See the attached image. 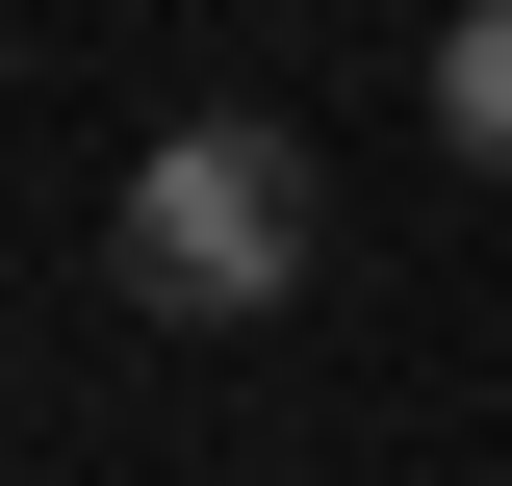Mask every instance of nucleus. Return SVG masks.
Returning <instances> with one entry per match:
<instances>
[{
	"label": "nucleus",
	"instance_id": "f257e3e1",
	"mask_svg": "<svg viewBox=\"0 0 512 486\" xmlns=\"http://www.w3.org/2000/svg\"><path fill=\"white\" fill-rule=\"evenodd\" d=\"M103 256H128V307H154V333H256V307L308 282V154H282L256 103L154 128V154H128V205H103Z\"/></svg>",
	"mask_w": 512,
	"mask_h": 486
},
{
	"label": "nucleus",
	"instance_id": "f03ea898",
	"mask_svg": "<svg viewBox=\"0 0 512 486\" xmlns=\"http://www.w3.org/2000/svg\"><path fill=\"white\" fill-rule=\"evenodd\" d=\"M436 154H461V180H512V0H461V26H436Z\"/></svg>",
	"mask_w": 512,
	"mask_h": 486
}]
</instances>
